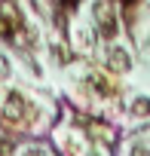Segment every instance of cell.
<instances>
[{"instance_id": "1", "label": "cell", "mask_w": 150, "mask_h": 156, "mask_svg": "<svg viewBox=\"0 0 150 156\" xmlns=\"http://www.w3.org/2000/svg\"><path fill=\"white\" fill-rule=\"evenodd\" d=\"M95 19H98V28L104 37H113L116 34V16H113V0H98L95 6Z\"/></svg>"}, {"instance_id": "4", "label": "cell", "mask_w": 150, "mask_h": 156, "mask_svg": "<svg viewBox=\"0 0 150 156\" xmlns=\"http://www.w3.org/2000/svg\"><path fill=\"white\" fill-rule=\"evenodd\" d=\"M19 25H22V22H19V16H16V9H12V6H9L6 12H0V37H6V40H9V37H12V31H16Z\"/></svg>"}, {"instance_id": "5", "label": "cell", "mask_w": 150, "mask_h": 156, "mask_svg": "<svg viewBox=\"0 0 150 156\" xmlns=\"http://www.w3.org/2000/svg\"><path fill=\"white\" fill-rule=\"evenodd\" d=\"M132 113H135V116H147V113H150V101H147V98H138V101L132 104Z\"/></svg>"}, {"instance_id": "3", "label": "cell", "mask_w": 150, "mask_h": 156, "mask_svg": "<svg viewBox=\"0 0 150 156\" xmlns=\"http://www.w3.org/2000/svg\"><path fill=\"white\" fill-rule=\"evenodd\" d=\"M107 64H110V70H129L132 58H129V52H126V49L113 46V49L107 52Z\"/></svg>"}, {"instance_id": "7", "label": "cell", "mask_w": 150, "mask_h": 156, "mask_svg": "<svg viewBox=\"0 0 150 156\" xmlns=\"http://www.w3.org/2000/svg\"><path fill=\"white\" fill-rule=\"evenodd\" d=\"M132 156H150V150H147V147H141V144H138V147H135V150H132Z\"/></svg>"}, {"instance_id": "8", "label": "cell", "mask_w": 150, "mask_h": 156, "mask_svg": "<svg viewBox=\"0 0 150 156\" xmlns=\"http://www.w3.org/2000/svg\"><path fill=\"white\" fill-rule=\"evenodd\" d=\"M22 156H46L43 150H28V153H22Z\"/></svg>"}, {"instance_id": "6", "label": "cell", "mask_w": 150, "mask_h": 156, "mask_svg": "<svg viewBox=\"0 0 150 156\" xmlns=\"http://www.w3.org/2000/svg\"><path fill=\"white\" fill-rule=\"evenodd\" d=\"M6 73H9V61H6L3 55H0V80H3V76H6Z\"/></svg>"}, {"instance_id": "9", "label": "cell", "mask_w": 150, "mask_h": 156, "mask_svg": "<svg viewBox=\"0 0 150 156\" xmlns=\"http://www.w3.org/2000/svg\"><path fill=\"white\" fill-rule=\"evenodd\" d=\"M144 46H147V52H150V34H147V43H144Z\"/></svg>"}, {"instance_id": "2", "label": "cell", "mask_w": 150, "mask_h": 156, "mask_svg": "<svg viewBox=\"0 0 150 156\" xmlns=\"http://www.w3.org/2000/svg\"><path fill=\"white\" fill-rule=\"evenodd\" d=\"M25 110H28V107H25V98H22L19 92H9L6 101H3V119H6V122H19V119L25 116Z\"/></svg>"}]
</instances>
